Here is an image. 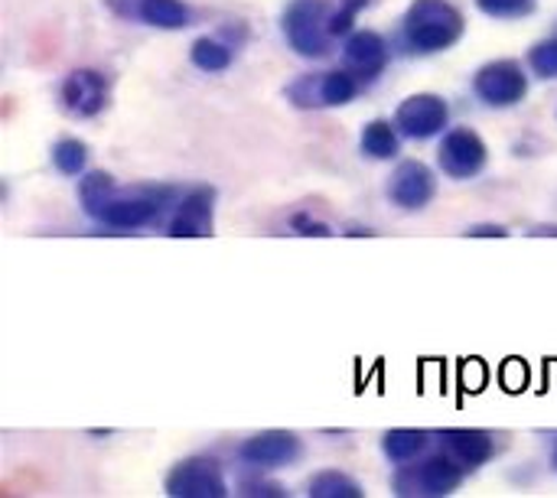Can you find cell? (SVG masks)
Wrapping results in <instances>:
<instances>
[{
    "label": "cell",
    "instance_id": "cell-16",
    "mask_svg": "<svg viewBox=\"0 0 557 498\" xmlns=\"http://www.w3.org/2000/svg\"><path fill=\"white\" fill-rule=\"evenodd\" d=\"M398 124L385 121V117H375L362 127V153H369L372 160H392L398 157L401 150V137H398Z\"/></svg>",
    "mask_w": 557,
    "mask_h": 498
},
{
    "label": "cell",
    "instance_id": "cell-23",
    "mask_svg": "<svg viewBox=\"0 0 557 498\" xmlns=\"http://www.w3.org/2000/svg\"><path fill=\"white\" fill-rule=\"evenodd\" d=\"M287 98H290L297 108H323V98H320V72L300 75L297 82H290Z\"/></svg>",
    "mask_w": 557,
    "mask_h": 498
},
{
    "label": "cell",
    "instance_id": "cell-30",
    "mask_svg": "<svg viewBox=\"0 0 557 498\" xmlns=\"http://www.w3.org/2000/svg\"><path fill=\"white\" fill-rule=\"evenodd\" d=\"M555 466H557V444H555Z\"/></svg>",
    "mask_w": 557,
    "mask_h": 498
},
{
    "label": "cell",
    "instance_id": "cell-18",
    "mask_svg": "<svg viewBox=\"0 0 557 498\" xmlns=\"http://www.w3.org/2000/svg\"><path fill=\"white\" fill-rule=\"evenodd\" d=\"M232 59H235V52H232V46L228 42H222V39H215V36H199L193 46H189V62L199 69V72H225L228 65H232Z\"/></svg>",
    "mask_w": 557,
    "mask_h": 498
},
{
    "label": "cell",
    "instance_id": "cell-5",
    "mask_svg": "<svg viewBox=\"0 0 557 498\" xmlns=\"http://www.w3.org/2000/svg\"><path fill=\"white\" fill-rule=\"evenodd\" d=\"M166 496L173 498H225L228 496V483L222 476V466L209 457H189L183 463H176L166 473L163 483Z\"/></svg>",
    "mask_w": 557,
    "mask_h": 498
},
{
    "label": "cell",
    "instance_id": "cell-8",
    "mask_svg": "<svg viewBox=\"0 0 557 498\" xmlns=\"http://www.w3.org/2000/svg\"><path fill=\"white\" fill-rule=\"evenodd\" d=\"M450 121V104L434 95V91H418V95H408L398 111H395V124L405 137L411 140H431L437 137Z\"/></svg>",
    "mask_w": 557,
    "mask_h": 498
},
{
    "label": "cell",
    "instance_id": "cell-24",
    "mask_svg": "<svg viewBox=\"0 0 557 498\" xmlns=\"http://www.w3.org/2000/svg\"><path fill=\"white\" fill-rule=\"evenodd\" d=\"M539 0H476V7L486 13V16H496V20H519V16H529L535 10Z\"/></svg>",
    "mask_w": 557,
    "mask_h": 498
},
{
    "label": "cell",
    "instance_id": "cell-10",
    "mask_svg": "<svg viewBox=\"0 0 557 498\" xmlns=\"http://www.w3.org/2000/svg\"><path fill=\"white\" fill-rule=\"evenodd\" d=\"M212 222H215V192L209 186H196L176 202L166 235L170 238H206V235H212Z\"/></svg>",
    "mask_w": 557,
    "mask_h": 498
},
{
    "label": "cell",
    "instance_id": "cell-6",
    "mask_svg": "<svg viewBox=\"0 0 557 498\" xmlns=\"http://www.w3.org/2000/svg\"><path fill=\"white\" fill-rule=\"evenodd\" d=\"M473 91L493 108H512L529 95V75L516 59H496L473 75Z\"/></svg>",
    "mask_w": 557,
    "mask_h": 498
},
{
    "label": "cell",
    "instance_id": "cell-19",
    "mask_svg": "<svg viewBox=\"0 0 557 498\" xmlns=\"http://www.w3.org/2000/svg\"><path fill=\"white\" fill-rule=\"evenodd\" d=\"M359 95V75L349 72V69H330V72H320V98H323V108H336V104H349L352 98Z\"/></svg>",
    "mask_w": 557,
    "mask_h": 498
},
{
    "label": "cell",
    "instance_id": "cell-21",
    "mask_svg": "<svg viewBox=\"0 0 557 498\" xmlns=\"http://www.w3.org/2000/svg\"><path fill=\"white\" fill-rule=\"evenodd\" d=\"M52 166H55L62 176H85V170H88V147H85V140H78V137H62V140L52 147Z\"/></svg>",
    "mask_w": 557,
    "mask_h": 498
},
{
    "label": "cell",
    "instance_id": "cell-12",
    "mask_svg": "<svg viewBox=\"0 0 557 498\" xmlns=\"http://www.w3.org/2000/svg\"><path fill=\"white\" fill-rule=\"evenodd\" d=\"M238 457L248 466L258 470H274V466H287L300 457V437L290 431H261L255 437H248L238 447Z\"/></svg>",
    "mask_w": 557,
    "mask_h": 498
},
{
    "label": "cell",
    "instance_id": "cell-14",
    "mask_svg": "<svg viewBox=\"0 0 557 498\" xmlns=\"http://www.w3.org/2000/svg\"><path fill=\"white\" fill-rule=\"evenodd\" d=\"M437 437H441V447L457 463H463L467 470H480V466H486L496 457V440H493L490 431H480V427H447Z\"/></svg>",
    "mask_w": 557,
    "mask_h": 498
},
{
    "label": "cell",
    "instance_id": "cell-25",
    "mask_svg": "<svg viewBox=\"0 0 557 498\" xmlns=\"http://www.w3.org/2000/svg\"><path fill=\"white\" fill-rule=\"evenodd\" d=\"M372 3H375V0H343V7L333 10V16H330V33H333V36H349L356 16H359L366 7H372Z\"/></svg>",
    "mask_w": 557,
    "mask_h": 498
},
{
    "label": "cell",
    "instance_id": "cell-15",
    "mask_svg": "<svg viewBox=\"0 0 557 498\" xmlns=\"http://www.w3.org/2000/svg\"><path fill=\"white\" fill-rule=\"evenodd\" d=\"M431 444V434L428 431H414V427H395L382 437V450L392 463H414Z\"/></svg>",
    "mask_w": 557,
    "mask_h": 498
},
{
    "label": "cell",
    "instance_id": "cell-13",
    "mask_svg": "<svg viewBox=\"0 0 557 498\" xmlns=\"http://www.w3.org/2000/svg\"><path fill=\"white\" fill-rule=\"evenodd\" d=\"M343 59H346V69L359 75V82H375L388 65V42L375 29L349 33L343 46Z\"/></svg>",
    "mask_w": 557,
    "mask_h": 498
},
{
    "label": "cell",
    "instance_id": "cell-20",
    "mask_svg": "<svg viewBox=\"0 0 557 498\" xmlns=\"http://www.w3.org/2000/svg\"><path fill=\"white\" fill-rule=\"evenodd\" d=\"M310 498H362V486L352 480V476H346V473H339V470H326V473H317L313 480H310Z\"/></svg>",
    "mask_w": 557,
    "mask_h": 498
},
{
    "label": "cell",
    "instance_id": "cell-27",
    "mask_svg": "<svg viewBox=\"0 0 557 498\" xmlns=\"http://www.w3.org/2000/svg\"><path fill=\"white\" fill-rule=\"evenodd\" d=\"M242 496H261V498H281L284 489L277 483H268V480H242Z\"/></svg>",
    "mask_w": 557,
    "mask_h": 498
},
{
    "label": "cell",
    "instance_id": "cell-4",
    "mask_svg": "<svg viewBox=\"0 0 557 498\" xmlns=\"http://www.w3.org/2000/svg\"><path fill=\"white\" fill-rule=\"evenodd\" d=\"M330 3L326 0H290L284 10V36L290 42V49H297L307 59H320L330 52L333 46V33H330Z\"/></svg>",
    "mask_w": 557,
    "mask_h": 498
},
{
    "label": "cell",
    "instance_id": "cell-2",
    "mask_svg": "<svg viewBox=\"0 0 557 498\" xmlns=\"http://www.w3.org/2000/svg\"><path fill=\"white\" fill-rule=\"evenodd\" d=\"M405 39L418 52H444L460 42L467 20L450 0H414L405 13Z\"/></svg>",
    "mask_w": 557,
    "mask_h": 498
},
{
    "label": "cell",
    "instance_id": "cell-28",
    "mask_svg": "<svg viewBox=\"0 0 557 498\" xmlns=\"http://www.w3.org/2000/svg\"><path fill=\"white\" fill-rule=\"evenodd\" d=\"M467 235H470V238H506L509 232H506L503 225H473Z\"/></svg>",
    "mask_w": 557,
    "mask_h": 498
},
{
    "label": "cell",
    "instance_id": "cell-7",
    "mask_svg": "<svg viewBox=\"0 0 557 498\" xmlns=\"http://www.w3.org/2000/svg\"><path fill=\"white\" fill-rule=\"evenodd\" d=\"M490 160L486 140L473 130V127H454L444 134L441 150H437V163L450 179H473L483 173Z\"/></svg>",
    "mask_w": 557,
    "mask_h": 498
},
{
    "label": "cell",
    "instance_id": "cell-9",
    "mask_svg": "<svg viewBox=\"0 0 557 498\" xmlns=\"http://www.w3.org/2000/svg\"><path fill=\"white\" fill-rule=\"evenodd\" d=\"M62 108L75 117H95L108 104V78L98 69H72L59 88Z\"/></svg>",
    "mask_w": 557,
    "mask_h": 498
},
{
    "label": "cell",
    "instance_id": "cell-1",
    "mask_svg": "<svg viewBox=\"0 0 557 498\" xmlns=\"http://www.w3.org/2000/svg\"><path fill=\"white\" fill-rule=\"evenodd\" d=\"M78 199L82 209L98 219L108 228H144L147 222H153L166 199H173L170 186H137V189H117L114 176L104 170L85 173L78 183Z\"/></svg>",
    "mask_w": 557,
    "mask_h": 498
},
{
    "label": "cell",
    "instance_id": "cell-29",
    "mask_svg": "<svg viewBox=\"0 0 557 498\" xmlns=\"http://www.w3.org/2000/svg\"><path fill=\"white\" fill-rule=\"evenodd\" d=\"M535 235H557V228H548V225H545V228H535Z\"/></svg>",
    "mask_w": 557,
    "mask_h": 498
},
{
    "label": "cell",
    "instance_id": "cell-26",
    "mask_svg": "<svg viewBox=\"0 0 557 498\" xmlns=\"http://www.w3.org/2000/svg\"><path fill=\"white\" fill-rule=\"evenodd\" d=\"M294 232L297 235H307V238H330L333 232H330V225L326 222H320V219H310V215H294Z\"/></svg>",
    "mask_w": 557,
    "mask_h": 498
},
{
    "label": "cell",
    "instance_id": "cell-22",
    "mask_svg": "<svg viewBox=\"0 0 557 498\" xmlns=\"http://www.w3.org/2000/svg\"><path fill=\"white\" fill-rule=\"evenodd\" d=\"M529 65H532V72L542 75V78H557V33L532 46Z\"/></svg>",
    "mask_w": 557,
    "mask_h": 498
},
{
    "label": "cell",
    "instance_id": "cell-17",
    "mask_svg": "<svg viewBox=\"0 0 557 498\" xmlns=\"http://www.w3.org/2000/svg\"><path fill=\"white\" fill-rule=\"evenodd\" d=\"M137 16L157 29H183L193 20L183 0H137Z\"/></svg>",
    "mask_w": 557,
    "mask_h": 498
},
{
    "label": "cell",
    "instance_id": "cell-11",
    "mask_svg": "<svg viewBox=\"0 0 557 498\" xmlns=\"http://www.w3.org/2000/svg\"><path fill=\"white\" fill-rule=\"evenodd\" d=\"M437 192V183H434V173L428 163L421 160H405L395 166L392 173V183H388V199L398 206V209H424Z\"/></svg>",
    "mask_w": 557,
    "mask_h": 498
},
{
    "label": "cell",
    "instance_id": "cell-3",
    "mask_svg": "<svg viewBox=\"0 0 557 498\" xmlns=\"http://www.w3.org/2000/svg\"><path fill=\"white\" fill-rule=\"evenodd\" d=\"M467 480V466L457 463L447 450L437 453V457H428L414 466L401 463V470L395 473L392 480V489L395 496L405 498H441V496H454Z\"/></svg>",
    "mask_w": 557,
    "mask_h": 498
}]
</instances>
